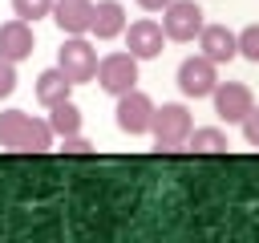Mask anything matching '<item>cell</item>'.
I'll list each match as a JSON object with an SVG mask.
<instances>
[{
	"label": "cell",
	"instance_id": "8992f818",
	"mask_svg": "<svg viewBox=\"0 0 259 243\" xmlns=\"http://www.w3.org/2000/svg\"><path fill=\"white\" fill-rule=\"evenodd\" d=\"M150 122H154V101L142 89H130L117 97V130L138 138V134H150Z\"/></svg>",
	"mask_w": 259,
	"mask_h": 243
},
{
	"label": "cell",
	"instance_id": "ba28073f",
	"mask_svg": "<svg viewBox=\"0 0 259 243\" xmlns=\"http://www.w3.org/2000/svg\"><path fill=\"white\" fill-rule=\"evenodd\" d=\"M162 45H166V32H162V24H158V20H134V24L125 28V49H130L138 61L158 57V53H162Z\"/></svg>",
	"mask_w": 259,
	"mask_h": 243
},
{
	"label": "cell",
	"instance_id": "9a60e30c",
	"mask_svg": "<svg viewBox=\"0 0 259 243\" xmlns=\"http://www.w3.org/2000/svg\"><path fill=\"white\" fill-rule=\"evenodd\" d=\"M24 126H28V113H24V109H4V113H0V146H4V150H20Z\"/></svg>",
	"mask_w": 259,
	"mask_h": 243
},
{
	"label": "cell",
	"instance_id": "7402d4cb",
	"mask_svg": "<svg viewBox=\"0 0 259 243\" xmlns=\"http://www.w3.org/2000/svg\"><path fill=\"white\" fill-rule=\"evenodd\" d=\"M12 89H16V65L0 57V97H12Z\"/></svg>",
	"mask_w": 259,
	"mask_h": 243
},
{
	"label": "cell",
	"instance_id": "ac0fdd59",
	"mask_svg": "<svg viewBox=\"0 0 259 243\" xmlns=\"http://www.w3.org/2000/svg\"><path fill=\"white\" fill-rule=\"evenodd\" d=\"M235 40H239V57L259 65V24H247L243 32H235Z\"/></svg>",
	"mask_w": 259,
	"mask_h": 243
},
{
	"label": "cell",
	"instance_id": "e0dca14e",
	"mask_svg": "<svg viewBox=\"0 0 259 243\" xmlns=\"http://www.w3.org/2000/svg\"><path fill=\"white\" fill-rule=\"evenodd\" d=\"M49 146H53V130H49V122H36V117H28L20 150H24V154H40V150H49Z\"/></svg>",
	"mask_w": 259,
	"mask_h": 243
},
{
	"label": "cell",
	"instance_id": "44dd1931",
	"mask_svg": "<svg viewBox=\"0 0 259 243\" xmlns=\"http://www.w3.org/2000/svg\"><path fill=\"white\" fill-rule=\"evenodd\" d=\"M239 126H243V138H247L251 146H259V105H251V109H247V117H243Z\"/></svg>",
	"mask_w": 259,
	"mask_h": 243
},
{
	"label": "cell",
	"instance_id": "3957f363",
	"mask_svg": "<svg viewBox=\"0 0 259 243\" xmlns=\"http://www.w3.org/2000/svg\"><path fill=\"white\" fill-rule=\"evenodd\" d=\"M93 77H97V85L105 93L121 97V93H130L138 85V57L134 53H109V57L97 61V73Z\"/></svg>",
	"mask_w": 259,
	"mask_h": 243
},
{
	"label": "cell",
	"instance_id": "d6986e66",
	"mask_svg": "<svg viewBox=\"0 0 259 243\" xmlns=\"http://www.w3.org/2000/svg\"><path fill=\"white\" fill-rule=\"evenodd\" d=\"M12 12L20 20H40V16L53 12V0H12Z\"/></svg>",
	"mask_w": 259,
	"mask_h": 243
},
{
	"label": "cell",
	"instance_id": "9c48e42d",
	"mask_svg": "<svg viewBox=\"0 0 259 243\" xmlns=\"http://www.w3.org/2000/svg\"><path fill=\"white\" fill-rule=\"evenodd\" d=\"M198 49H202V57L214 61V65H227V61L239 57V40H235V32H231L227 24H202Z\"/></svg>",
	"mask_w": 259,
	"mask_h": 243
},
{
	"label": "cell",
	"instance_id": "7a4b0ae2",
	"mask_svg": "<svg viewBox=\"0 0 259 243\" xmlns=\"http://www.w3.org/2000/svg\"><path fill=\"white\" fill-rule=\"evenodd\" d=\"M57 69H61L73 85L93 81V73H97V49H93L85 36H65V45H61V53H57Z\"/></svg>",
	"mask_w": 259,
	"mask_h": 243
},
{
	"label": "cell",
	"instance_id": "5b68a950",
	"mask_svg": "<svg viewBox=\"0 0 259 243\" xmlns=\"http://www.w3.org/2000/svg\"><path fill=\"white\" fill-rule=\"evenodd\" d=\"M214 85H219V73H214V61H206L202 53L198 57H186L182 65H178V89L186 93V97H210L214 93Z\"/></svg>",
	"mask_w": 259,
	"mask_h": 243
},
{
	"label": "cell",
	"instance_id": "6da1fadb",
	"mask_svg": "<svg viewBox=\"0 0 259 243\" xmlns=\"http://www.w3.org/2000/svg\"><path fill=\"white\" fill-rule=\"evenodd\" d=\"M190 130H194V122H190V109H186V105H178V101H170V105H162V109L154 105L150 134H154V146H158L162 154L182 150L186 138H190Z\"/></svg>",
	"mask_w": 259,
	"mask_h": 243
},
{
	"label": "cell",
	"instance_id": "52a82bcc",
	"mask_svg": "<svg viewBox=\"0 0 259 243\" xmlns=\"http://www.w3.org/2000/svg\"><path fill=\"white\" fill-rule=\"evenodd\" d=\"M210 97H214V113H219L223 122H243L247 109L255 105V97H251V89H247L243 81H219Z\"/></svg>",
	"mask_w": 259,
	"mask_h": 243
},
{
	"label": "cell",
	"instance_id": "ffe728a7",
	"mask_svg": "<svg viewBox=\"0 0 259 243\" xmlns=\"http://www.w3.org/2000/svg\"><path fill=\"white\" fill-rule=\"evenodd\" d=\"M61 150H65V154H93V142L81 138V130H77V134H65V138H61Z\"/></svg>",
	"mask_w": 259,
	"mask_h": 243
},
{
	"label": "cell",
	"instance_id": "5bb4252c",
	"mask_svg": "<svg viewBox=\"0 0 259 243\" xmlns=\"http://www.w3.org/2000/svg\"><path fill=\"white\" fill-rule=\"evenodd\" d=\"M49 130L57 134V138H65V134H77L81 130V109L65 97V101H57V105H49Z\"/></svg>",
	"mask_w": 259,
	"mask_h": 243
},
{
	"label": "cell",
	"instance_id": "603a6c76",
	"mask_svg": "<svg viewBox=\"0 0 259 243\" xmlns=\"http://www.w3.org/2000/svg\"><path fill=\"white\" fill-rule=\"evenodd\" d=\"M138 4H142V8H146V12H162V8H166V4H170V0H138Z\"/></svg>",
	"mask_w": 259,
	"mask_h": 243
},
{
	"label": "cell",
	"instance_id": "2e32d148",
	"mask_svg": "<svg viewBox=\"0 0 259 243\" xmlns=\"http://www.w3.org/2000/svg\"><path fill=\"white\" fill-rule=\"evenodd\" d=\"M186 146H190L194 154H223L231 142H227V134H223V130H214V126H202V130H190Z\"/></svg>",
	"mask_w": 259,
	"mask_h": 243
},
{
	"label": "cell",
	"instance_id": "277c9868",
	"mask_svg": "<svg viewBox=\"0 0 259 243\" xmlns=\"http://www.w3.org/2000/svg\"><path fill=\"white\" fill-rule=\"evenodd\" d=\"M202 8L194 4V0H170L166 8H162V32H166V40H194L198 32H202Z\"/></svg>",
	"mask_w": 259,
	"mask_h": 243
},
{
	"label": "cell",
	"instance_id": "7c38bea8",
	"mask_svg": "<svg viewBox=\"0 0 259 243\" xmlns=\"http://www.w3.org/2000/svg\"><path fill=\"white\" fill-rule=\"evenodd\" d=\"M89 32L97 40H113L125 32V8L121 0H97L93 4V20H89Z\"/></svg>",
	"mask_w": 259,
	"mask_h": 243
},
{
	"label": "cell",
	"instance_id": "8fae6325",
	"mask_svg": "<svg viewBox=\"0 0 259 243\" xmlns=\"http://www.w3.org/2000/svg\"><path fill=\"white\" fill-rule=\"evenodd\" d=\"M32 45H36V40H32L28 20H20V16H16V20H4V24H0V57H4V61H12V65H16V61L32 57Z\"/></svg>",
	"mask_w": 259,
	"mask_h": 243
},
{
	"label": "cell",
	"instance_id": "30bf717a",
	"mask_svg": "<svg viewBox=\"0 0 259 243\" xmlns=\"http://www.w3.org/2000/svg\"><path fill=\"white\" fill-rule=\"evenodd\" d=\"M57 28L65 36H85L89 32V20H93V0H53V12Z\"/></svg>",
	"mask_w": 259,
	"mask_h": 243
},
{
	"label": "cell",
	"instance_id": "4fadbf2b",
	"mask_svg": "<svg viewBox=\"0 0 259 243\" xmlns=\"http://www.w3.org/2000/svg\"><path fill=\"white\" fill-rule=\"evenodd\" d=\"M69 89H73V81H69L61 69H45V73L36 77V89H32V93H36V101L49 109V105L65 101V97H69Z\"/></svg>",
	"mask_w": 259,
	"mask_h": 243
}]
</instances>
